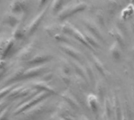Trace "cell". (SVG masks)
<instances>
[{"instance_id": "obj_12", "label": "cell", "mask_w": 134, "mask_h": 120, "mask_svg": "<svg viewBox=\"0 0 134 120\" xmlns=\"http://www.w3.org/2000/svg\"><path fill=\"white\" fill-rule=\"evenodd\" d=\"M46 2H47V0H39V5H40V6H42V5H44Z\"/></svg>"}, {"instance_id": "obj_1", "label": "cell", "mask_w": 134, "mask_h": 120, "mask_svg": "<svg viewBox=\"0 0 134 120\" xmlns=\"http://www.w3.org/2000/svg\"><path fill=\"white\" fill-rule=\"evenodd\" d=\"M87 8V4L83 1H75L64 6L58 13V18L60 20H64L76 13L83 12Z\"/></svg>"}, {"instance_id": "obj_4", "label": "cell", "mask_w": 134, "mask_h": 120, "mask_svg": "<svg viewBox=\"0 0 134 120\" xmlns=\"http://www.w3.org/2000/svg\"><path fill=\"white\" fill-rule=\"evenodd\" d=\"M46 11H47V8L46 9H44L40 13H38L33 19V20L31 22V24H30V25L28 27V30H27V33L28 34L31 35V34L34 33L36 31V29L38 28V27L41 24L42 20H43V18H44V17H45V15L46 13Z\"/></svg>"}, {"instance_id": "obj_9", "label": "cell", "mask_w": 134, "mask_h": 120, "mask_svg": "<svg viewBox=\"0 0 134 120\" xmlns=\"http://www.w3.org/2000/svg\"><path fill=\"white\" fill-rule=\"evenodd\" d=\"M66 0H53L52 2L51 9L53 13H58L60 9L64 6V2Z\"/></svg>"}, {"instance_id": "obj_8", "label": "cell", "mask_w": 134, "mask_h": 120, "mask_svg": "<svg viewBox=\"0 0 134 120\" xmlns=\"http://www.w3.org/2000/svg\"><path fill=\"white\" fill-rule=\"evenodd\" d=\"M110 54L112 58L115 60H120L122 54V48L121 46L117 44L116 42H114L111 47H110Z\"/></svg>"}, {"instance_id": "obj_3", "label": "cell", "mask_w": 134, "mask_h": 120, "mask_svg": "<svg viewBox=\"0 0 134 120\" xmlns=\"http://www.w3.org/2000/svg\"><path fill=\"white\" fill-rule=\"evenodd\" d=\"M10 8L14 15L24 13L28 9V3L26 0H13Z\"/></svg>"}, {"instance_id": "obj_7", "label": "cell", "mask_w": 134, "mask_h": 120, "mask_svg": "<svg viewBox=\"0 0 134 120\" xmlns=\"http://www.w3.org/2000/svg\"><path fill=\"white\" fill-rule=\"evenodd\" d=\"M121 7V4L117 0H106L104 8L110 14L115 13Z\"/></svg>"}, {"instance_id": "obj_11", "label": "cell", "mask_w": 134, "mask_h": 120, "mask_svg": "<svg viewBox=\"0 0 134 120\" xmlns=\"http://www.w3.org/2000/svg\"><path fill=\"white\" fill-rule=\"evenodd\" d=\"M13 37L15 39H18V40H20L24 37V32L23 29L20 28V27L16 28V29L13 31Z\"/></svg>"}, {"instance_id": "obj_13", "label": "cell", "mask_w": 134, "mask_h": 120, "mask_svg": "<svg viewBox=\"0 0 134 120\" xmlns=\"http://www.w3.org/2000/svg\"><path fill=\"white\" fill-rule=\"evenodd\" d=\"M132 52H133V56H134V47L133 48V50H132Z\"/></svg>"}, {"instance_id": "obj_2", "label": "cell", "mask_w": 134, "mask_h": 120, "mask_svg": "<svg viewBox=\"0 0 134 120\" xmlns=\"http://www.w3.org/2000/svg\"><path fill=\"white\" fill-rule=\"evenodd\" d=\"M82 20V22L83 25L86 27L88 32L92 34L98 40H100V41L104 40V36L98 24H97L94 20L87 17H83Z\"/></svg>"}, {"instance_id": "obj_6", "label": "cell", "mask_w": 134, "mask_h": 120, "mask_svg": "<svg viewBox=\"0 0 134 120\" xmlns=\"http://www.w3.org/2000/svg\"><path fill=\"white\" fill-rule=\"evenodd\" d=\"M61 46V50L65 52L68 55H69L70 57L76 59V60H79L82 58V53L75 47H73L72 46H70L68 44H63L60 46Z\"/></svg>"}, {"instance_id": "obj_15", "label": "cell", "mask_w": 134, "mask_h": 120, "mask_svg": "<svg viewBox=\"0 0 134 120\" xmlns=\"http://www.w3.org/2000/svg\"><path fill=\"white\" fill-rule=\"evenodd\" d=\"M0 31H1V28H0Z\"/></svg>"}, {"instance_id": "obj_5", "label": "cell", "mask_w": 134, "mask_h": 120, "mask_svg": "<svg viewBox=\"0 0 134 120\" xmlns=\"http://www.w3.org/2000/svg\"><path fill=\"white\" fill-rule=\"evenodd\" d=\"M110 33H111V35L112 36V38L115 40V42L117 44H119L121 46V48L126 46V39L120 29H119L116 27L113 28L111 30Z\"/></svg>"}, {"instance_id": "obj_14", "label": "cell", "mask_w": 134, "mask_h": 120, "mask_svg": "<svg viewBox=\"0 0 134 120\" xmlns=\"http://www.w3.org/2000/svg\"><path fill=\"white\" fill-rule=\"evenodd\" d=\"M131 1L133 2V5H134V0H131Z\"/></svg>"}, {"instance_id": "obj_10", "label": "cell", "mask_w": 134, "mask_h": 120, "mask_svg": "<svg viewBox=\"0 0 134 120\" xmlns=\"http://www.w3.org/2000/svg\"><path fill=\"white\" fill-rule=\"evenodd\" d=\"M134 13V5L133 4H130L128 6H126L125 9H123V10L122 11V17L124 20H126L128 18H130V17H132Z\"/></svg>"}]
</instances>
